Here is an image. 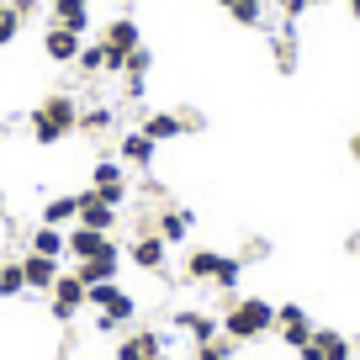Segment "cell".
I'll list each match as a JSON object with an SVG mask.
<instances>
[{
	"mask_svg": "<svg viewBox=\"0 0 360 360\" xmlns=\"http://www.w3.org/2000/svg\"><path fill=\"white\" fill-rule=\"evenodd\" d=\"M75 127H79V106H75V96H64V90L48 96V101L27 117V133H32V143H43V148L58 143V138H69Z\"/></svg>",
	"mask_w": 360,
	"mask_h": 360,
	"instance_id": "cell-1",
	"label": "cell"
},
{
	"mask_svg": "<svg viewBox=\"0 0 360 360\" xmlns=\"http://www.w3.org/2000/svg\"><path fill=\"white\" fill-rule=\"evenodd\" d=\"M270 328H276V307H270L265 297H238V302H228V313H223V334L233 339V345L265 339Z\"/></svg>",
	"mask_w": 360,
	"mask_h": 360,
	"instance_id": "cell-2",
	"label": "cell"
},
{
	"mask_svg": "<svg viewBox=\"0 0 360 360\" xmlns=\"http://www.w3.org/2000/svg\"><path fill=\"white\" fill-rule=\"evenodd\" d=\"M186 276H191V281H212L217 292H233V286L244 281V259L217 255V249H191V259H186Z\"/></svg>",
	"mask_w": 360,
	"mask_h": 360,
	"instance_id": "cell-3",
	"label": "cell"
},
{
	"mask_svg": "<svg viewBox=\"0 0 360 360\" xmlns=\"http://www.w3.org/2000/svg\"><path fill=\"white\" fill-rule=\"evenodd\" d=\"M101 43H106V75H122L127 53H133V48H143V43H138V22H133V16H112Z\"/></svg>",
	"mask_w": 360,
	"mask_h": 360,
	"instance_id": "cell-4",
	"label": "cell"
},
{
	"mask_svg": "<svg viewBox=\"0 0 360 360\" xmlns=\"http://www.w3.org/2000/svg\"><path fill=\"white\" fill-rule=\"evenodd\" d=\"M79 307H85V281H79L75 270H58L53 292H48V313H53V323H75Z\"/></svg>",
	"mask_w": 360,
	"mask_h": 360,
	"instance_id": "cell-5",
	"label": "cell"
},
{
	"mask_svg": "<svg viewBox=\"0 0 360 360\" xmlns=\"http://www.w3.org/2000/svg\"><path fill=\"white\" fill-rule=\"evenodd\" d=\"M85 307H101V313H112L117 323H133V318H138V302H133V297H127L117 281L85 286Z\"/></svg>",
	"mask_w": 360,
	"mask_h": 360,
	"instance_id": "cell-6",
	"label": "cell"
},
{
	"mask_svg": "<svg viewBox=\"0 0 360 360\" xmlns=\"http://www.w3.org/2000/svg\"><path fill=\"white\" fill-rule=\"evenodd\" d=\"M90 191L101 196L106 207H122L127 202V169H122V159H101V165L90 169Z\"/></svg>",
	"mask_w": 360,
	"mask_h": 360,
	"instance_id": "cell-7",
	"label": "cell"
},
{
	"mask_svg": "<svg viewBox=\"0 0 360 360\" xmlns=\"http://www.w3.org/2000/svg\"><path fill=\"white\" fill-rule=\"evenodd\" d=\"M64 255L69 259H101V255H122V244L112 233H96V228H75V233H64Z\"/></svg>",
	"mask_w": 360,
	"mask_h": 360,
	"instance_id": "cell-8",
	"label": "cell"
},
{
	"mask_svg": "<svg viewBox=\"0 0 360 360\" xmlns=\"http://www.w3.org/2000/svg\"><path fill=\"white\" fill-rule=\"evenodd\" d=\"M196 127H202V117H196V112H180V117H175V112H148L138 133H148V138H154V143H165V138L196 133Z\"/></svg>",
	"mask_w": 360,
	"mask_h": 360,
	"instance_id": "cell-9",
	"label": "cell"
},
{
	"mask_svg": "<svg viewBox=\"0 0 360 360\" xmlns=\"http://www.w3.org/2000/svg\"><path fill=\"white\" fill-rule=\"evenodd\" d=\"M276 334L286 339V349H302L307 339H313V318H307V307L281 302V307H276Z\"/></svg>",
	"mask_w": 360,
	"mask_h": 360,
	"instance_id": "cell-10",
	"label": "cell"
},
{
	"mask_svg": "<svg viewBox=\"0 0 360 360\" xmlns=\"http://www.w3.org/2000/svg\"><path fill=\"white\" fill-rule=\"evenodd\" d=\"M297 355L302 360H355L349 355V339L339 334V328H313V339H307Z\"/></svg>",
	"mask_w": 360,
	"mask_h": 360,
	"instance_id": "cell-11",
	"label": "cell"
},
{
	"mask_svg": "<svg viewBox=\"0 0 360 360\" xmlns=\"http://www.w3.org/2000/svg\"><path fill=\"white\" fill-rule=\"evenodd\" d=\"M127 259H133L138 270H154V276H159V270H165V259H169V244H165L159 233H138L133 249H127Z\"/></svg>",
	"mask_w": 360,
	"mask_h": 360,
	"instance_id": "cell-12",
	"label": "cell"
},
{
	"mask_svg": "<svg viewBox=\"0 0 360 360\" xmlns=\"http://www.w3.org/2000/svg\"><path fill=\"white\" fill-rule=\"evenodd\" d=\"M79 228H96V233H112L117 228V207H106L96 191H79V217H75Z\"/></svg>",
	"mask_w": 360,
	"mask_h": 360,
	"instance_id": "cell-13",
	"label": "cell"
},
{
	"mask_svg": "<svg viewBox=\"0 0 360 360\" xmlns=\"http://www.w3.org/2000/svg\"><path fill=\"white\" fill-rule=\"evenodd\" d=\"M58 259H48V255H32L27 249L22 255V276H27V292H53V281H58Z\"/></svg>",
	"mask_w": 360,
	"mask_h": 360,
	"instance_id": "cell-14",
	"label": "cell"
},
{
	"mask_svg": "<svg viewBox=\"0 0 360 360\" xmlns=\"http://www.w3.org/2000/svg\"><path fill=\"white\" fill-rule=\"evenodd\" d=\"M79 48H85V43H79V32H69V27H58V22L43 32V53L53 58V64H75Z\"/></svg>",
	"mask_w": 360,
	"mask_h": 360,
	"instance_id": "cell-15",
	"label": "cell"
},
{
	"mask_svg": "<svg viewBox=\"0 0 360 360\" xmlns=\"http://www.w3.org/2000/svg\"><path fill=\"white\" fill-rule=\"evenodd\" d=\"M154 154H159V143L148 133H122V143H117V159H122V165H138V169L154 165Z\"/></svg>",
	"mask_w": 360,
	"mask_h": 360,
	"instance_id": "cell-16",
	"label": "cell"
},
{
	"mask_svg": "<svg viewBox=\"0 0 360 360\" xmlns=\"http://www.w3.org/2000/svg\"><path fill=\"white\" fill-rule=\"evenodd\" d=\"M117 259H122V255H101V259H75V276H79L85 286L117 281Z\"/></svg>",
	"mask_w": 360,
	"mask_h": 360,
	"instance_id": "cell-17",
	"label": "cell"
},
{
	"mask_svg": "<svg viewBox=\"0 0 360 360\" xmlns=\"http://www.w3.org/2000/svg\"><path fill=\"white\" fill-rule=\"evenodd\" d=\"M169 323H175L180 334H191L196 345H207V339H217V323H212V318H207V313H191V307H180V313L169 318Z\"/></svg>",
	"mask_w": 360,
	"mask_h": 360,
	"instance_id": "cell-18",
	"label": "cell"
},
{
	"mask_svg": "<svg viewBox=\"0 0 360 360\" xmlns=\"http://www.w3.org/2000/svg\"><path fill=\"white\" fill-rule=\"evenodd\" d=\"M159 355V334L154 328H138V334H127L122 345H117V360H148Z\"/></svg>",
	"mask_w": 360,
	"mask_h": 360,
	"instance_id": "cell-19",
	"label": "cell"
},
{
	"mask_svg": "<svg viewBox=\"0 0 360 360\" xmlns=\"http://www.w3.org/2000/svg\"><path fill=\"white\" fill-rule=\"evenodd\" d=\"M154 233L165 238V244H180V238L191 233V212H180V207H169V212L154 217Z\"/></svg>",
	"mask_w": 360,
	"mask_h": 360,
	"instance_id": "cell-20",
	"label": "cell"
},
{
	"mask_svg": "<svg viewBox=\"0 0 360 360\" xmlns=\"http://www.w3.org/2000/svg\"><path fill=\"white\" fill-rule=\"evenodd\" d=\"M53 22H58V27H69V32H85V27H90L85 0H53Z\"/></svg>",
	"mask_w": 360,
	"mask_h": 360,
	"instance_id": "cell-21",
	"label": "cell"
},
{
	"mask_svg": "<svg viewBox=\"0 0 360 360\" xmlns=\"http://www.w3.org/2000/svg\"><path fill=\"white\" fill-rule=\"evenodd\" d=\"M148 64H154V53H148V48H133V53H127V64H122V75H127V96H143V75H148Z\"/></svg>",
	"mask_w": 360,
	"mask_h": 360,
	"instance_id": "cell-22",
	"label": "cell"
},
{
	"mask_svg": "<svg viewBox=\"0 0 360 360\" xmlns=\"http://www.w3.org/2000/svg\"><path fill=\"white\" fill-rule=\"evenodd\" d=\"M27 249H32V255H48V259H64V233H58V228H48V223H37Z\"/></svg>",
	"mask_w": 360,
	"mask_h": 360,
	"instance_id": "cell-23",
	"label": "cell"
},
{
	"mask_svg": "<svg viewBox=\"0 0 360 360\" xmlns=\"http://www.w3.org/2000/svg\"><path fill=\"white\" fill-rule=\"evenodd\" d=\"M270 53H276V69H281V75H292V69H297V32H292V22H286V32H276Z\"/></svg>",
	"mask_w": 360,
	"mask_h": 360,
	"instance_id": "cell-24",
	"label": "cell"
},
{
	"mask_svg": "<svg viewBox=\"0 0 360 360\" xmlns=\"http://www.w3.org/2000/svg\"><path fill=\"white\" fill-rule=\"evenodd\" d=\"M69 217H79V196H53V202L43 207V223H48V228L69 223Z\"/></svg>",
	"mask_w": 360,
	"mask_h": 360,
	"instance_id": "cell-25",
	"label": "cell"
},
{
	"mask_svg": "<svg viewBox=\"0 0 360 360\" xmlns=\"http://www.w3.org/2000/svg\"><path fill=\"white\" fill-rule=\"evenodd\" d=\"M228 16H233L238 27H265V0H233Z\"/></svg>",
	"mask_w": 360,
	"mask_h": 360,
	"instance_id": "cell-26",
	"label": "cell"
},
{
	"mask_svg": "<svg viewBox=\"0 0 360 360\" xmlns=\"http://www.w3.org/2000/svg\"><path fill=\"white\" fill-rule=\"evenodd\" d=\"M22 292H27L22 259H6V265H0V297H22Z\"/></svg>",
	"mask_w": 360,
	"mask_h": 360,
	"instance_id": "cell-27",
	"label": "cell"
},
{
	"mask_svg": "<svg viewBox=\"0 0 360 360\" xmlns=\"http://www.w3.org/2000/svg\"><path fill=\"white\" fill-rule=\"evenodd\" d=\"M79 75H106V43H90V48H79Z\"/></svg>",
	"mask_w": 360,
	"mask_h": 360,
	"instance_id": "cell-28",
	"label": "cell"
},
{
	"mask_svg": "<svg viewBox=\"0 0 360 360\" xmlns=\"http://www.w3.org/2000/svg\"><path fill=\"white\" fill-rule=\"evenodd\" d=\"M16 32H22V16H16V6H11V0H0V48L11 43Z\"/></svg>",
	"mask_w": 360,
	"mask_h": 360,
	"instance_id": "cell-29",
	"label": "cell"
},
{
	"mask_svg": "<svg viewBox=\"0 0 360 360\" xmlns=\"http://www.w3.org/2000/svg\"><path fill=\"white\" fill-rule=\"evenodd\" d=\"M112 127V112L106 106H90V112H79V133H106Z\"/></svg>",
	"mask_w": 360,
	"mask_h": 360,
	"instance_id": "cell-30",
	"label": "cell"
},
{
	"mask_svg": "<svg viewBox=\"0 0 360 360\" xmlns=\"http://www.w3.org/2000/svg\"><path fill=\"white\" fill-rule=\"evenodd\" d=\"M196 360H233V339H207V345H196Z\"/></svg>",
	"mask_w": 360,
	"mask_h": 360,
	"instance_id": "cell-31",
	"label": "cell"
},
{
	"mask_svg": "<svg viewBox=\"0 0 360 360\" xmlns=\"http://www.w3.org/2000/svg\"><path fill=\"white\" fill-rule=\"evenodd\" d=\"M281 11H286V22H297V16L307 11V0H281Z\"/></svg>",
	"mask_w": 360,
	"mask_h": 360,
	"instance_id": "cell-32",
	"label": "cell"
},
{
	"mask_svg": "<svg viewBox=\"0 0 360 360\" xmlns=\"http://www.w3.org/2000/svg\"><path fill=\"white\" fill-rule=\"evenodd\" d=\"M11 6H16V16H22V22H27V16H37V0H11Z\"/></svg>",
	"mask_w": 360,
	"mask_h": 360,
	"instance_id": "cell-33",
	"label": "cell"
},
{
	"mask_svg": "<svg viewBox=\"0 0 360 360\" xmlns=\"http://www.w3.org/2000/svg\"><path fill=\"white\" fill-rule=\"evenodd\" d=\"M345 11H349V16H355V22H360V0H345Z\"/></svg>",
	"mask_w": 360,
	"mask_h": 360,
	"instance_id": "cell-34",
	"label": "cell"
},
{
	"mask_svg": "<svg viewBox=\"0 0 360 360\" xmlns=\"http://www.w3.org/2000/svg\"><path fill=\"white\" fill-rule=\"evenodd\" d=\"M349 154H355V159H360V133H355V138H349Z\"/></svg>",
	"mask_w": 360,
	"mask_h": 360,
	"instance_id": "cell-35",
	"label": "cell"
},
{
	"mask_svg": "<svg viewBox=\"0 0 360 360\" xmlns=\"http://www.w3.org/2000/svg\"><path fill=\"white\" fill-rule=\"evenodd\" d=\"M217 6H223V11H228V6H233V0H217Z\"/></svg>",
	"mask_w": 360,
	"mask_h": 360,
	"instance_id": "cell-36",
	"label": "cell"
},
{
	"mask_svg": "<svg viewBox=\"0 0 360 360\" xmlns=\"http://www.w3.org/2000/svg\"><path fill=\"white\" fill-rule=\"evenodd\" d=\"M148 360H165V349H159V355H148Z\"/></svg>",
	"mask_w": 360,
	"mask_h": 360,
	"instance_id": "cell-37",
	"label": "cell"
},
{
	"mask_svg": "<svg viewBox=\"0 0 360 360\" xmlns=\"http://www.w3.org/2000/svg\"><path fill=\"white\" fill-rule=\"evenodd\" d=\"M0 207H6V191H0Z\"/></svg>",
	"mask_w": 360,
	"mask_h": 360,
	"instance_id": "cell-38",
	"label": "cell"
},
{
	"mask_svg": "<svg viewBox=\"0 0 360 360\" xmlns=\"http://www.w3.org/2000/svg\"><path fill=\"white\" fill-rule=\"evenodd\" d=\"M0 133H6V127H0Z\"/></svg>",
	"mask_w": 360,
	"mask_h": 360,
	"instance_id": "cell-39",
	"label": "cell"
}]
</instances>
